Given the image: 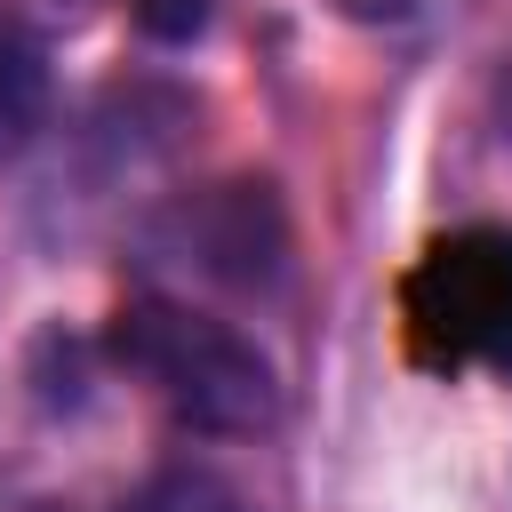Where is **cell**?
I'll list each match as a JSON object with an SVG mask.
<instances>
[{
  "label": "cell",
  "mask_w": 512,
  "mask_h": 512,
  "mask_svg": "<svg viewBox=\"0 0 512 512\" xmlns=\"http://www.w3.org/2000/svg\"><path fill=\"white\" fill-rule=\"evenodd\" d=\"M104 360L176 424L200 440H256L280 424V368L272 352L232 328L224 312L144 288L104 320Z\"/></svg>",
  "instance_id": "cell-1"
},
{
  "label": "cell",
  "mask_w": 512,
  "mask_h": 512,
  "mask_svg": "<svg viewBox=\"0 0 512 512\" xmlns=\"http://www.w3.org/2000/svg\"><path fill=\"white\" fill-rule=\"evenodd\" d=\"M112 512H256V496H248V488H232V480H224V472H208V464H168V472L136 480Z\"/></svg>",
  "instance_id": "cell-5"
},
{
  "label": "cell",
  "mask_w": 512,
  "mask_h": 512,
  "mask_svg": "<svg viewBox=\"0 0 512 512\" xmlns=\"http://www.w3.org/2000/svg\"><path fill=\"white\" fill-rule=\"evenodd\" d=\"M400 336L432 376L512 368V224H456L424 240L400 280Z\"/></svg>",
  "instance_id": "cell-2"
},
{
  "label": "cell",
  "mask_w": 512,
  "mask_h": 512,
  "mask_svg": "<svg viewBox=\"0 0 512 512\" xmlns=\"http://www.w3.org/2000/svg\"><path fill=\"white\" fill-rule=\"evenodd\" d=\"M160 256L216 288H280L288 272V224L264 184H208L160 224Z\"/></svg>",
  "instance_id": "cell-3"
},
{
  "label": "cell",
  "mask_w": 512,
  "mask_h": 512,
  "mask_svg": "<svg viewBox=\"0 0 512 512\" xmlns=\"http://www.w3.org/2000/svg\"><path fill=\"white\" fill-rule=\"evenodd\" d=\"M56 120V56L40 32L0 24V168H16Z\"/></svg>",
  "instance_id": "cell-4"
}]
</instances>
